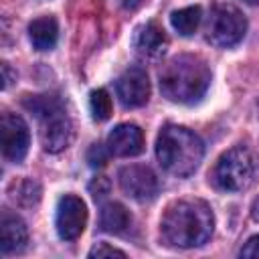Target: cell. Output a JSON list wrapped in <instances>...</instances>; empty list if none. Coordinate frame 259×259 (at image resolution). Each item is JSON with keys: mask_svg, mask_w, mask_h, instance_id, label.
<instances>
[{"mask_svg": "<svg viewBox=\"0 0 259 259\" xmlns=\"http://www.w3.org/2000/svg\"><path fill=\"white\" fill-rule=\"evenodd\" d=\"M214 229V214L200 198H186L168 204L162 221L160 235L170 247L192 249L204 245Z\"/></svg>", "mask_w": 259, "mask_h": 259, "instance_id": "6da1fadb", "label": "cell"}, {"mask_svg": "<svg viewBox=\"0 0 259 259\" xmlns=\"http://www.w3.org/2000/svg\"><path fill=\"white\" fill-rule=\"evenodd\" d=\"M160 91L174 103L192 105L200 101L210 85V69L196 55H178L160 69Z\"/></svg>", "mask_w": 259, "mask_h": 259, "instance_id": "7a4b0ae2", "label": "cell"}, {"mask_svg": "<svg viewBox=\"0 0 259 259\" xmlns=\"http://www.w3.org/2000/svg\"><path fill=\"white\" fill-rule=\"evenodd\" d=\"M156 156L166 172L184 178L194 174V170L200 166L204 156V144L192 130L168 123L158 134Z\"/></svg>", "mask_w": 259, "mask_h": 259, "instance_id": "3957f363", "label": "cell"}, {"mask_svg": "<svg viewBox=\"0 0 259 259\" xmlns=\"http://www.w3.org/2000/svg\"><path fill=\"white\" fill-rule=\"evenodd\" d=\"M253 172L255 164L249 150L243 146H235L217 160L210 180L223 192H239L251 184Z\"/></svg>", "mask_w": 259, "mask_h": 259, "instance_id": "277c9868", "label": "cell"}, {"mask_svg": "<svg viewBox=\"0 0 259 259\" xmlns=\"http://www.w3.org/2000/svg\"><path fill=\"white\" fill-rule=\"evenodd\" d=\"M247 32V20L243 12L233 4H217L210 10L206 24V38L210 45L229 49L243 40Z\"/></svg>", "mask_w": 259, "mask_h": 259, "instance_id": "5b68a950", "label": "cell"}, {"mask_svg": "<svg viewBox=\"0 0 259 259\" xmlns=\"http://www.w3.org/2000/svg\"><path fill=\"white\" fill-rule=\"evenodd\" d=\"M0 146H2V156L8 162H20L30 146V132L26 121L10 111L2 113L0 119Z\"/></svg>", "mask_w": 259, "mask_h": 259, "instance_id": "8992f818", "label": "cell"}, {"mask_svg": "<svg viewBox=\"0 0 259 259\" xmlns=\"http://www.w3.org/2000/svg\"><path fill=\"white\" fill-rule=\"evenodd\" d=\"M117 180H119V188L123 190V194L138 202L152 200L160 188L158 176L152 172V168L142 166V164L123 166L117 174Z\"/></svg>", "mask_w": 259, "mask_h": 259, "instance_id": "52a82bcc", "label": "cell"}, {"mask_svg": "<svg viewBox=\"0 0 259 259\" xmlns=\"http://www.w3.org/2000/svg\"><path fill=\"white\" fill-rule=\"evenodd\" d=\"M38 121H40V132H38L40 144L47 152H51V154L63 152L73 142V136H75L73 121L69 119V115L65 113L63 107L42 115Z\"/></svg>", "mask_w": 259, "mask_h": 259, "instance_id": "ba28073f", "label": "cell"}, {"mask_svg": "<svg viewBox=\"0 0 259 259\" xmlns=\"http://www.w3.org/2000/svg\"><path fill=\"white\" fill-rule=\"evenodd\" d=\"M57 233L65 241H75L81 237L85 225H87V206L85 202L75 194H65L59 198L57 204V217H55Z\"/></svg>", "mask_w": 259, "mask_h": 259, "instance_id": "9c48e42d", "label": "cell"}, {"mask_svg": "<svg viewBox=\"0 0 259 259\" xmlns=\"http://www.w3.org/2000/svg\"><path fill=\"white\" fill-rule=\"evenodd\" d=\"M115 93L123 107H142L150 97V81L142 67L125 69L115 81Z\"/></svg>", "mask_w": 259, "mask_h": 259, "instance_id": "30bf717a", "label": "cell"}, {"mask_svg": "<svg viewBox=\"0 0 259 259\" xmlns=\"http://www.w3.org/2000/svg\"><path fill=\"white\" fill-rule=\"evenodd\" d=\"M107 150L117 158H132L144 150V134L136 123H119L107 136Z\"/></svg>", "mask_w": 259, "mask_h": 259, "instance_id": "8fae6325", "label": "cell"}, {"mask_svg": "<svg viewBox=\"0 0 259 259\" xmlns=\"http://www.w3.org/2000/svg\"><path fill=\"white\" fill-rule=\"evenodd\" d=\"M26 243H28L26 223L18 214L4 208L0 214V251L4 255L20 253L26 247Z\"/></svg>", "mask_w": 259, "mask_h": 259, "instance_id": "7c38bea8", "label": "cell"}, {"mask_svg": "<svg viewBox=\"0 0 259 259\" xmlns=\"http://www.w3.org/2000/svg\"><path fill=\"white\" fill-rule=\"evenodd\" d=\"M134 47L136 51L146 59H158L168 49V36L164 28L158 22H146L142 24L134 34Z\"/></svg>", "mask_w": 259, "mask_h": 259, "instance_id": "4fadbf2b", "label": "cell"}, {"mask_svg": "<svg viewBox=\"0 0 259 259\" xmlns=\"http://www.w3.org/2000/svg\"><path fill=\"white\" fill-rule=\"evenodd\" d=\"M28 36L36 51H51L59 38V24L55 16H38L28 24Z\"/></svg>", "mask_w": 259, "mask_h": 259, "instance_id": "5bb4252c", "label": "cell"}, {"mask_svg": "<svg viewBox=\"0 0 259 259\" xmlns=\"http://www.w3.org/2000/svg\"><path fill=\"white\" fill-rule=\"evenodd\" d=\"M132 225V214L130 210L119 204V202H105L99 212V229L103 233L111 235H121L130 229Z\"/></svg>", "mask_w": 259, "mask_h": 259, "instance_id": "9a60e30c", "label": "cell"}, {"mask_svg": "<svg viewBox=\"0 0 259 259\" xmlns=\"http://www.w3.org/2000/svg\"><path fill=\"white\" fill-rule=\"evenodd\" d=\"M8 198L18 204V206H34L38 200H40V186L30 180V178H24V180H14L10 186H8Z\"/></svg>", "mask_w": 259, "mask_h": 259, "instance_id": "2e32d148", "label": "cell"}, {"mask_svg": "<svg viewBox=\"0 0 259 259\" xmlns=\"http://www.w3.org/2000/svg\"><path fill=\"white\" fill-rule=\"evenodd\" d=\"M200 20H202V8L200 6H186L180 10H174L170 16L174 30H178V34H182V36L194 34L196 28L200 26Z\"/></svg>", "mask_w": 259, "mask_h": 259, "instance_id": "e0dca14e", "label": "cell"}, {"mask_svg": "<svg viewBox=\"0 0 259 259\" xmlns=\"http://www.w3.org/2000/svg\"><path fill=\"white\" fill-rule=\"evenodd\" d=\"M89 109L95 121H105L111 115V97L105 89H95L89 95Z\"/></svg>", "mask_w": 259, "mask_h": 259, "instance_id": "ac0fdd59", "label": "cell"}, {"mask_svg": "<svg viewBox=\"0 0 259 259\" xmlns=\"http://www.w3.org/2000/svg\"><path fill=\"white\" fill-rule=\"evenodd\" d=\"M109 156H111V152L107 150V146H101V144H93V146L87 150V162H89V166H93V168L105 166Z\"/></svg>", "mask_w": 259, "mask_h": 259, "instance_id": "d6986e66", "label": "cell"}, {"mask_svg": "<svg viewBox=\"0 0 259 259\" xmlns=\"http://www.w3.org/2000/svg\"><path fill=\"white\" fill-rule=\"evenodd\" d=\"M113 255L125 257V253H123L121 249L111 247V245H107V243H97V245L89 251V257H97V259H101V257H113Z\"/></svg>", "mask_w": 259, "mask_h": 259, "instance_id": "ffe728a7", "label": "cell"}, {"mask_svg": "<svg viewBox=\"0 0 259 259\" xmlns=\"http://www.w3.org/2000/svg\"><path fill=\"white\" fill-rule=\"evenodd\" d=\"M89 190H91L93 198L99 200V198H103V196L109 192V182H107L103 176H99V178H95V180L89 184Z\"/></svg>", "mask_w": 259, "mask_h": 259, "instance_id": "44dd1931", "label": "cell"}, {"mask_svg": "<svg viewBox=\"0 0 259 259\" xmlns=\"http://www.w3.org/2000/svg\"><path fill=\"white\" fill-rule=\"evenodd\" d=\"M239 255H241V257H253V259H257V257H259V235L251 237V239L241 247Z\"/></svg>", "mask_w": 259, "mask_h": 259, "instance_id": "7402d4cb", "label": "cell"}, {"mask_svg": "<svg viewBox=\"0 0 259 259\" xmlns=\"http://www.w3.org/2000/svg\"><path fill=\"white\" fill-rule=\"evenodd\" d=\"M12 79H16V73H12L8 63H2V89H8V85L12 83Z\"/></svg>", "mask_w": 259, "mask_h": 259, "instance_id": "603a6c76", "label": "cell"}, {"mask_svg": "<svg viewBox=\"0 0 259 259\" xmlns=\"http://www.w3.org/2000/svg\"><path fill=\"white\" fill-rule=\"evenodd\" d=\"M144 0H115V4H119L123 10H136L142 6Z\"/></svg>", "mask_w": 259, "mask_h": 259, "instance_id": "cb8c5ba5", "label": "cell"}, {"mask_svg": "<svg viewBox=\"0 0 259 259\" xmlns=\"http://www.w3.org/2000/svg\"><path fill=\"white\" fill-rule=\"evenodd\" d=\"M251 217H253L255 221H259V196L253 200V206H251Z\"/></svg>", "mask_w": 259, "mask_h": 259, "instance_id": "d4e9b609", "label": "cell"}, {"mask_svg": "<svg viewBox=\"0 0 259 259\" xmlns=\"http://www.w3.org/2000/svg\"><path fill=\"white\" fill-rule=\"evenodd\" d=\"M243 2H247V4H259V0H243Z\"/></svg>", "mask_w": 259, "mask_h": 259, "instance_id": "484cf974", "label": "cell"}]
</instances>
